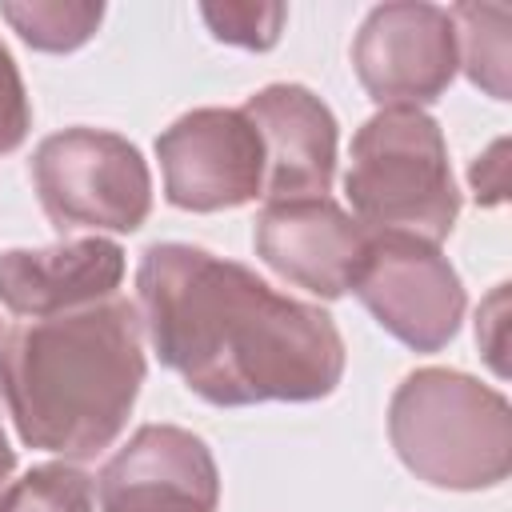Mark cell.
I'll list each match as a JSON object with an SVG mask.
<instances>
[{"mask_svg":"<svg viewBox=\"0 0 512 512\" xmlns=\"http://www.w3.org/2000/svg\"><path fill=\"white\" fill-rule=\"evenodd\" d=\"M100 512H220L212 448L176 424H144L104 464Z\"/></svg>","mask_w":512,"mask_h":512,"instance_id":"9","label":"cell"},{"mask_svg":"<svg viewBox=\"0 0 512 512\" xmlns=\"http://www.w3.org/2000/svg\"><path fill=\"white\" fill-rule=\"evenodd\" d=\"M124 280V248L108 236H64L48 248L0 252V304L12 316L44 320L112 300Z\"/></svg>","mask_w":512,"mask_h":512,"instance_id":"12","label":"cell"},{"mask_svg":"<svg viewBox=\"0 0 512 512\" xmlns=\"http://www.w3.org/2000/svg\"><path fill=\"white\" fill-rule=\"evenodd\" d=\"M504 140H496L484 156H476L472 160V168H468V180H472V188H476V200H484V204H496L500 196H504Z\"/></svg>","mask_w":512,"mask_h":512,"instance_id":"19","label":"cell"},{"mask_svg":"<svg viewBox=\"0 0 512 512\" xmlns=\"http://www.w3.org/2000/svg\"><path fill=\"white\" fill-rule=\"evenodd\" d=\"M0 512H96V480L68 464H36L0 492Z\"/></svg>","mask_w":512,"mask_h":512,"instance_id":"15","label":"cell"},{"mask_svg":"<svg viewBox=\"0 0 512 512\" xmlns=\"http://www.w3.org/2000/svg\"><path fill=\"white\" fill-rule=\"evenodd\" d=\"M144 320L124 296L0 328V400L28 448L96 460L140 396Z\"/></svg>","mask_w":512,"mask_h":512,"instance_id":"2","label":"cell"},{"mask_svg":"<svg viewBox=\"0 0 512 512\" xmlns=\"http://www.w3.org/2000/svg\"><path fill=\"white\" fill-rule=\"evenodd\" d=\"M456 32V60L464 76L492 100H508V8L456 4L448 8Z\"/></svg>","mask_w":512,"mask_h":512,"instance_id":"13","label":"cell"},{"mask_svg":"<svg viewBox=\"0 0 512 512\" xmlns=\"http://www.w3.org/2000/svg\"><path fill=\"white\" fill-rule=\"evenodd\" d=\"M368 228L328 196L268 200L256 216V256L288 284L336 300L352 292V280L368 252Z\"/></svg>","mask_w":512,"mask_h":512,"instance_id":"10","label":"cell"},{"mask_svg":"<svg viewBox=\"0 0 512 512\" xmlns=\"http://www.w3.org/2000/svg\"><path fill=\"white\" fill-rule=\"evenodd\" d=\"M0 16L12 24V32L36 48V52H76L88 44L104 20V4L96 0H24V4H0Z\"/></svg>","mask_w":512,"mask_h":512,"instance_id":"14","label":"cell"},{"mask_svg":"<svg viewBox=\"0 0 512 512\" xmlns=\"http://www.w3.org/2000/svg\"><path fill=\"white\" fill-rule=\"evenodd\" d=\"M344 196L368 232H404L440 248L460 216L448 144L424 108H380L348 152Z\"/></svg>","mask_w":512,"mask_h":512,"instance_id":"4","label":"cell"},{"mask_svg":"<svg viewBox=\"0 0 512 512\" xmlns=\"http://www.w3.org/2000/svg\"><path fill=\"white\" fill-rule=\"evenodd\" d=\"M372 320L412 352H440L456 340L468 296L460 272L436 244L404 232H372L352 280Z\"/></svg>","mask_w":512,"mask_h":512,"instance_id":"6","label":"cell"},{"mask_svg":"<svg viewBox=\"0 0 512 512\" xmlns=\"http://www.w3.org/2000/svg\"><path fill=\"white\" fill-rule=\"evenodd\" d=\"M200 16L220 44L268 52L280 40L288 8L284 4H200Z\"/></svg>","mask_w":512,"mask_h":512,"instance_id":"16","label":"cell"},{"mask_svg":"<svg viewBox=\"0 0 512 512\" xmlns=\"http://www.w3.org/2000/svg\"><path fill=\"white\" fill-rule=\"evenodd\" d=\"M352 68L380 108H424L440 100L460 68L448 8L428 0L376 4L352 40Z\"/></svg>","mask_w":512,"mask_h":512,"instance_id":"8","label":"cell"},{"mask_svg":"<svg viewBox=\"0 0 512 512\" xmlns=\"http://www.w3.org/2000/svg\"><path fill=\"white\" fill-rule=\"evenodd\" d=\"M152 352L204 404H312L344 376V336L308 300L196 244H148L136 268Z\"/></svg>","mask_w":512,"mask_h":512,"instance_id":"1","label":"cell"},{"mask_svg":"<svg viewBox=\"0 0 512 512\" xmlns=\"http://www.w3.org/2000/svg\"><path fill=\"white\" fill-rule=\"evenodd\" d=\"M164 200L224 212L264 196V144L240 108H192L156 136Z\"/></svg>","mask_w":512,"mask_h":512,"instance_id":"7","label":"cell"},{"mask_svg":"<svg viewBox=\"0 0 512 512\" xmlns=\"http://www.w3.org/2000/svg\"><path fill=\"white\" fill-rule=\"evenodd\" d=\"M504 328H508V284H496L476 312V344L496 376H504Z\"/></svg>","mask_w":512,"mask_h":512,"instance_id":"18","label":"cell"},{"mask_svg":"<svg viewBox=\"0 0 512 512\" xmlns=\"http://www.w3.org/2000/svg\"><path fill=\"white\" fill-rule=\"evenodd\" d=\"M240 112L264 144V200L328 196L336 176V116L304 84H268Z\"/></svg>","mask_w":512,"mask_h":512,"instance_id":"11","label":"cell"},{"mask_svg":"<svg viewBox=\"0 0 512 512\" xmlns=\"http://www.w3.org/2000/svg\"><path fill=\"white\" fill-rule=\"evenodd\" d=\"M32 188L60 236L136 232L152 212V172L132 140L108 128H64L36 144Z\"/></svg>","mask_w":512,"mask_h":512,"instance_id":"5","label":"cell"},{"mask_svg":"<svg viewBox=\"0 0 512 512\" xmlns=\"http://www.w3.org/2000/svg\"><path fill=\"white\" fill-rule=\"evenodd\" d=\"M12 468H16V452H12L8 436H4V424H0V492H4V484L12 476Z\"/></svg>","mask_w":512,"mask_h":512,"instance_id":"20","label":"cell"},{"mask_svg":"<svg viewBox=\"0 0 512 512\" xmlns=\"http://www.w3.org/2000/svg\"><path fill=\"white\" fill-rule=\"evenodd\" d=\"M388 440L400 464L432 488L480 492L512 472L508 396L456 368H416L396 384Z\"/></svg>","mask_w":512,"mask_h":512,"instance_id":"3","label":"cell"},{"mask_svg":"<svg viewBox=\"0 0 512 512\" xmlns=\"http://www.w3.org/2000/svg\"><path fill=\"white\" fill-rule=\"evenodd\" d=\"M28 128H32V104H28L20 68L0 40V156L16 152L28 136Z\"/></svg>","mask_w":512,"mask_h":512,"instance_id":"17","label":"cell"}]
</instances>
